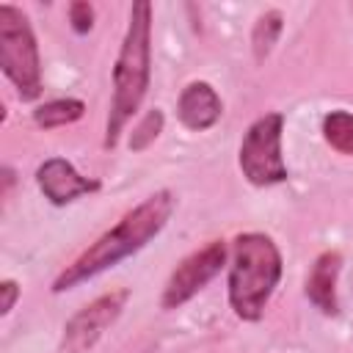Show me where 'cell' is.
I'll return each instance as SVG.
<instances>
[{
	"label": "cell",
	"mask_w": 353,
	"mask_h": 353,
	"mask_svg": "<svg viewBox=\"0 0 353 353\" xmlns=\"http://www.w3.org/2000/svg\"><path fill=\"white\" fill-rule=\"evenodd\" d=\"M83 113H85L83 99L66 97V99H50L44 105H39L33 110V121L44 130H55V127H66V124L83 119Z\"/></svg>",
	"instance_id": "8fae6325"
},
{
	"label": "cell",
	"mask_w": 353,
	"mask_h": 353,
	"mask_svg": "<svg viewBox=\"0 0 353 353\" xmlns=\"http://www.w3.org/2000/svg\"><path fill=\"white\" fill-rule=\"evenodd\" d=\"M281 28H284V17H281V11L270 8V11L259 14V19L254 22V30H251V50H254L256 63H262V61L270 55L273 44L279 41Z\"/></svg>",
	"instance_id": "7c38bea8"
},
{
	"label": "cell",
	"mask_w": 353,
	"mask_h": 353,
	"mask_svg": "<svg viewBox=\"0 0 353 353\" xmlns=\"http://www.w3.org/2000/svg\"><path fill=\"white\" fill-rule=\"evenodd\" d=\"M69 25L74 33H88L94 28V6L85 3V0H74L69 3Z\"/></svg>",
	"instance_id": "9a60e30c"
},
{
	"label": "cell",
	"mask_w": 353,
	"mask_h": 353,
	"mask_svg": "<svg viewBox=\"0 0 353 353\" xmlns=\"http://www.w3.org/2000/svg\"><path fill=\"white\" fill-rule=\"evenodd\" d=\"M0 69L22 102H33L41 94V61L33 28L28 17L8 3L0 6Z\"/></svg>",
	"instance_id": "277c9868"
},
{
	"label": "cell",
	"mask_w": 353,
	"mask_h": 353,
	"mask_svg": "<svg viewBox=\"0 0 353 353\" xmlns=\"http://www.w3.org/2000/svg\"><path fill=\"white\" fill-rule=\"evenodd\" d=\"M152 74V3L138 0L130 8V25L113 66V99L105 124V149L119 143L124 124L141 108Z\"/></svg>",
	"instance_id": "7a4b0ae2"
},
{
	"label": "cell",
	"mask_w": 353,
	"mask_h": 353,
	"mask_svg": "<svg viewBox=\"0 0 353 353\" xmlns=\"http://www.w3.org/2000/svg\"><path fill=\"white\" fill-rule=\"evenodd\" d=\"M323 135L331 149L339 154H353V113L347 110H331L323 119Z\"/></svg>",
	"instance_id": "4fadbf2b"
},
{
	"label": "cell",
	"mask_w": 353,
	"mask_h": 353,
	"mask_svg": "<svg viewBox=\"0 0 353 353\" xmlns=\"http://www.w3.org/2000/svg\"><path fill=\"white\" fill-rule=\"evenodd\" d=\"M36 182L44 193V199H50L52 204H69L77 196L85 193H97L99 190V179H88L83 176L69 160L63 157H50L36 168Z\"/></svg>",
	"instance_id": "ba28073f"
},
{
	"label": "cell",
	"mask_w": 353,
	"mask_h": 353,
	"mask_svg": "<svg viewBox=\"0 0 353 353\" xmlns=\"http://www.w3.org/2000/svg\"><path fill=\"white\" fill-rule=\"evenodd\" d=\"M17 298H19V284L14 279H6L0 284V314H8L17 303Z\"/></svg>",
	"instance_id": "2e32d148"
},
{
	"label": "cell",
	"mask_w": 353,
	"mask_h": 353,
	"mask_svg": "<svg viewBox=\"0 0 353 353\" xmlns=\"http://www.w3.org/2000/svg\"><path fill=\"white\" fill-rule=\"evenodd\" d=\"M281 130H284V116L265 113L243 135L240 171L256 188L279 185L287 179V165L281 157Z\"/></svg>",
	"instance_id": "5b68a950"
},
{
	"label": "cell",
	"mask_w": 353,
	"mask_h": 353,
	"mask_svg": "<svg viewBox=\"0 0 353 353\" xmlns=\"http://www.w3.org/2000/svg\"><path fill=\"white\" fill-rule=\"evenodd\" d=\"M221 113H223V102L218 91L204 80L188 83L176 99V119L193 132L210 130L221 119Z\"/></svg>",
	"instance_id": "9c48e42d"
},
{
	"label": "cell",
	"mask_w": 353,
	"mask_h": 353,
	"mask_svg": "<svg viewBox=\"0 0 353 353\" xmlns=\"http://www.w3.org/2000/svg\"><path fill=\"white\" fill-rule=\"evenodd\" d=\"M342 268V256L339 251H323L306 279V298L323 312V314H336L339 303H336V276Z\"/></svg>",
	"instance_id": "30bf717a"
},
{
	"label": "cell",
	"mask_w": 353,
	"mask_h": 353,
	"mask_svg": "<svg viewBox=\"0 0 353 353\" xmlns=\"http://www.w3.org/2000/svg\"><path fill=\"white\" fill-rule=\"evenodd\" d=\"M281 279V254L262 232L234 237L229 265V303L240 320H259Z\"/></svg>",
	"instance_id": "3957f363"
},
{
	"label": "cell",
	"mask_w": 353,
	"mask_h": 353,
	"mask_svg": "<svg viewBox=\"0 0 353 353\" xmlns=\"http://www.w3.org/2000/svg\"><path fill=\"white\" fill-rule=\"evenodd\" d=\"M174 204H176V199L171 190H157L149 199H143L110 232H105L94 245H88L72 265H66V270H61V276L52 281V292H66V290L77 287L80 281H85V279L119 265L121 259L132 256L135 251H141L168 223Z\"/></svg>",
	"instance_id": "6da1fadb"
},
{
	"label": "cell",
	"mask_w": 353,
	"mask_h": 353,
	"mask_svg": "<svg viewBox=\"0 0 353 353\" xmlns=\"http://www.w3.org/2000/svg\"><path fill=\"white\" fill-rule=\"evenodd\" d=\"M163 110L160 108H152V110H146L143 113V119L135 124V130H132V135H130V141H127V146H130V152H143L146 146H152L154 141H157V135L163 132Z\"/></svg>",
	"instance_id": "5bb4252c"
},
{
	"label": "cell",
	"mask_w": 353,
	"mask_h": 353,
	"mask_svg": "<svg viewBox=\"0 0 353 353\" xmlns=\"http://www.w3.org/2000/svg\"><path fill=\"white\" fill-rule=\"evenodd\" d=\"M130 301V290H113L99 298H94L88 306H83L77 314L69 317L63 325V336L58 345V353H85L91 350L99 336L119 320L124 303Z\"/></svg>",
	"instance_id": "8992f818"
},
{
	"label": "cell",
	"mask_w": 353,
	"mask_h": 353,
	"mask_svg": "<svg viewBox=\"0 0 353 353\" xmlns=\"http://www.w3.org/2000/svg\"><path fill=\"white\" fill-rule=\"evenodd\" d=\"M223 262H226L223 240H212L204 248H199L190 256H185L176 265V270L171 273V279H168V284L163 290V301H160L163 309H176L185 301H190L199 290H204L207 281H212L221 273Z\"/></svg>",
	"instance_id": "52a82bcc"
}]
</instances>
